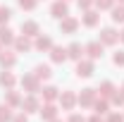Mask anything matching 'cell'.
I'll use <instances>...</instances> for the list:
<instances>
[{"mask_svg":"<svg viewBox=\"0 0 124 122\" xmlns=\"http://www.w3.org/2000/svg\"><path fill=\"white\" fill-rule=\"evenodd\" d=\"M50 15L55 17V19H64V17L69 15V10H67V2H64V0L53 2V7H50Z\"/></svg>","mask_w":124,"mask_h":122,"instance_id":"cell-1","label":"cell"},{"mask_svg":"<svg viewBox=\"0 0 124 122\" xmlns=\"http://www.w3.org/2000/svg\"><path fill=\"white\" fill-rule=\"evenodd\" d=\"M119 41V34L115 29H103L100 31V43L103 46H112V43H117Z\"/></svg>","mask_w":124,"mask_h":122,"instance_id":"cell-2","label":"cell"},{"mask_svg":"<svg viewBox=\"0 0 124 122\" xmlns=\"http://www.w3.org/2000/svg\"><path fill=\"white\" fill-rule=\"evenodd\" d=\"M60 29L64 31V34H74V31L79 29V19H74V17H64V19H60Z\"/></svg>","mask_w":124,"mask_h":122,"instance_id":"cell-3","label":"cell"},{"mask_svg":"<svg viewBox=\"0 0 124 122\" xmlns=\"http://www.w3.org/2000/svg\"><path fill=\"white\" fill-rule=\"evenodd\" d=\"M84 53H86V46H81V43H72L67 48V58H72V60H81Z\"/></svg>","mask_w":124,"mask_h":122,"instance_id":"cell-4","label":"cell"},{"mask_svg":"<svg viewBox=\"0 0 124 122\" xmlns=\"http://www.w3.org/2000/svg\"><path fill=\"white\" fill-rule=\"evenodd\" d=\"M91 74H93V62L91 60H79L77 77H91Z\"/></svg>","mask_w":124,"mask_h":122,"instance_id":"cell-5","label":"cell"},{"mask_svg":"<svg viewBox=\"0 0 124 122\" xmlns=\"http://www.w3.org/2000/svg\"><path fill=\"white\" fill-rule=\"evenodd\" d=\"M86 53L91 55L93 60H98V58H103V43H100V41H91V43L86 46Z\"/></svg>","mask_w":124,"mask_h":122,"instance_id":"cell-6","label":"cell"},{"mask_svg":"<svg viewBox=\"0 0 124 122\" xmlns=\"http://www.w3.org/2000/svg\"><path fill=\"white\" fill-rule=\"evenodd\" d=\"M15 62H17V55L15 53H10V50H0V65L5 67V70H10V67H15Z\"/></svg>","mask_w":124,"mask_h":122,"instance_id":"cell-7","label":"cell"},{"mask_svg":"<svg viewBox=\"0 0 124 122\" xmlns=\"http://www.w3.org/2000/svg\"><path fill=\"white\" fill-rule=\"evenodd\" d=\"M60 103H62V108H64V110H72V108H74V103H77V96H74L72 91H62Z\"/></svg>","mask_w":124,"mask_h":122,"instance_id":"cell-8","label":"cell"},{"mask_svg":"<svg viewBox=\"0 0 124 122\" xmlns=\"http://www.w3.org/2000/svg\"><path fill=\"white\" fill-rule=\"evenodd\" d=\"M81 105H93L95 103V89H84V93L77 98Z\"/></svg>","mask_w":124,"mask_h":122,"instance_id":"cell-9","label":"cell"},{"mask_svg":"<svg viewBox=\"0 0 124 122\" xmlns=\"http://www.w3.org/2000/svg\"><path fill=\"white\" fill-rule=\"evenodd\" d=\"M22 86H24L29 93L38 91V79H36V74H26L24 79H22Z\"/></svg>","mask_w":124,"mask_h":122,"instance_id":"cell-10","label":"cell"},{"mask_svg":"<svg viewBox=\"0 0 124 122\" xmlns=\"http://www.w3.org/2000/svg\"><path fill=\"white\" fill-rule=\"evenodd\" d=\"M50 58H53V62H64V60H67V48L53 46V48H50Z\"/></svg>","mask_w":124,"mask_h":122,"instance_id":"cell-11","label":"cell"},{"mask_svg":"<svg viewBox=\"0 0 124 122\" xmlns=\"http://www.w3.org/2000/svg\"><path fill=\"white\" fill-rule=\"evenodd\" d=\"M41 117H43V120H55V117H57V108L53 105V103H48V105H43L41 108Z\"/></svg>","mask_w":124,"mask_h":122,"instance_id":"cell-12","label":"cell"},{"mask_svg":"<svg viewBox=\"0 0 124 122\" xmlns=\"http://www.w3.org/2000/svg\"><path fill=\"white\" fill-rule=\"evenodd\" d=\"M33 74H36V79L41 81V79H50V77H53V72H50V67H48V65H36Z\"/></svg>","mask_w":124,"mask_h":122,"instance_id":"cell-13","label":"cell"},{"mask_svg":"<svg viewBox=\"0 0 124 122\" xmlns=\"http://www.w3.org/2000/svg\"><path fill=\"white\" fill-rule=\"evenodd\" d=\"M22 31H24V36H38V24L36 22H24L22 24Z\"/></svg>","mask_w":124,"mask_h":122,"instance_id":"cell-14","label":"cell"},{"mask_svg":"<svg viewBox=\"0 0 124 122\" xmlns=\"http://www.w3.org/2000/svg\"><path fill=\"white\" fill-rule=\"evenodd\" d=\"M15 46L19 53H24V50H31V41L29 36H19V38H15Z\"/></svg>","mask_w":124,"mask_h":122,"instance_id":"cell-15","label":"cell"},{"mask_svg":"<svg viewBox=\"0 0 124 122\" xmlns=\"http://www.w3.org/2000/svg\"><path fill=\"white\" fill-rule=\"evenodd\" d=\"M36 48H38V50H50V48H53V38H50V36H38V38H36Z\"/></svg>","mask_w":124,"mask_h":122,"instance_id":"cell-16","label":"cell"},{"mask_svg":"<svg viewBox=\"0 0 124 122\" xmlns=\"http://www.w3.org/2000/svg\"><path fill=\"white\" fill-rule=\"evenodd\" d=\"M22 108H24V113H36L38 110V101L33 96H29L26 101H22Z\"/></svg>","mask_w":124,"mask_h":122,"instance_id":"cell-17","label":"cell"},{"mask_svg":"<svg viewBox=\"0 0 124 122\" xmlns=\"http://www.w3.org/2000/svg\"><path fill=\"white\" fill-rule=\"evenodd\" d=\"M43 98H46L48 103H53L55 98H60V93H57L55 86H46V89H43Z\"/></svg>","mask_w":124,"mask_h":122,"instance_id":"cell-18","label":"cell"},{"mask_svg":"<svg viewBox=\"0 0 124 122\" xmlns=\"http://www.w3.org/2000/svg\"><path fill=\"white\" fill-rule=\"evenodd\" d=\"M0 43H5V46H7V43H15V36H12V31L5 29V26L0 29Z\"/></svg>","mask_w":124,"mask_h":122,"instance_id":"cell-19","label":"cell"},{"mask_svg":"<svg viewBox=\"0 0 124 122\" xmlns=\"http://www.w3.org/2000/svg\"><path fill=\"white\" fill-rule=\"evenodd\" d=\"M0 84L7 86V89H12V86H15V77H12V72H2V74H0Z\"/></svg>","mask_w":124,"mask_h":122,"instance_id":"cell-20","label":"cell"},{"mask_svg":"<svg viewBox=\"0 0 124 122\" xmlns=\"http://www.w3.org/2000/svg\"><path fill=\"white\" fill-rule=\"evenodd\" d=\"M98 19H100L98 12H91V10H88L86 17H84V24H86V26H95V24H98Z\"/></svg>","mask_w":124,"mask_h":122,"instance_id":"cell-21","label":"cell"},{"mask_svg":"<svg viewBox=\"0 0 124 122\" xmlns=\"http://www.w3.org/2000/svg\"><path fill=\"white\" fill-rule=\"evenodd\" d=\"M12 117V110H10V105L5 103V105H0V122H7Z\"/></svg>","mask_w":124,"mask_h":122,"instance_id":"cell-22","label":"cell"},{"mask_svg":"<svg viewBox=\"0 0 124 122\" xmlns=\"http://www.w3.org/2000/svg\"><path fill=\"white\" fill-rule=\"evenodd\" d=\"M5 103H7V105H17V103H19V93L10 89V91H7V98H5Z\"/></svg>","mask_w":124,"mask_h":122,"instance_id":"cell-23","label":"cell"},{"mask_svg":"<svg viewBox=\"0 0 124 122\" xmlns=\"http://www.w3.org/2000/svg\"><path fill=\"white\" fill-rule=\"evenodd\" d=\"M112 91H115V84L112 81H103L100 84V93L103 96H112Z\"/></svg>","mask_w":124,"mask_h":122,"instance_id":"cell-24","label":"cell"},{"mask_svg":"<svg viewBox=\"0 0 124 122\" xmlns=\"http://www.w3.org/2000/svg\"><path fill=\"white\" fill-rule=\"evenodd\" d=\"M112 19L115 22H124V5H119V7L112 10Z\"/></svg>","mask_w":124,"mask_h":122,"instance_id":"cell-25","label":"cell"},{"mask_svg":"<svg viewBox=\"0 0 124 122\" xmlns=\"http://www.w3.org/2000/svg\"><path fill=\"white\" fill-rule=\"evenodd\" d=\"M112 62H115L117 67H124V50H117L115 58H112Z\"/></svg>","mask_w":124,"mask_h":122,"instance_id":"cell-26","label":"cell"},{"mask_svg":"<svg viewBox=\"0 0 124 122\" xmlns=\"http://www.w3.org/2000/svg\"><path fill=\"white\" fill-rule=\"evenodd\" d=\"M10 15H12V12H10V7L0 5V24H2V22H7V19H10Z\"/></svg>","mask_w":124,"mask_h":122,"instance_id":"cell-27","label":"cell"},{"mask_svg":"<svg viewBox=\"0 0 124 122\" xmlns=\"http://www.w3.org/2000/svg\"><path fill=\"white\" fill-rule=\"evenodd\" d=\"M93 105H95V113H100V115L108 113V101H95Z\"/></svg>","mask_w":124,"mask_h":122,"instance_id":"cell-28","label":"cell"},{"mask_svg":"<svg viewBox=\"0 0 124 122\" xmlns=\"http://www.w3.org/2000/svg\"><path fill=\"white\" fill-rule=\"evenodd\" d=\"M112 103H115V105H124V91L112 93Z\"/></svg>","mask_w":124,"mask_h":122,"instance_id":"cell-29","label":"cell"},{"mask_svg":"<svg viewBox=\"0 0 124 122\" xmlns=\"http://www.w3.org/2000/svg\"><path fill=\"white\" fill-rule=\"evenodd\" d=\"M93 2H95L100 10H108V7H112V2H115V0H93Z\"/></svg>","mask_w":124,"mask_h":122,"instance_id":"cell-30","label":"cell"},{"mask_svg":"<svg viewBox=\"0 0 124 122\" xmlns=\"http://www.w3.org/2000/svg\"><path fill=\"white\" fill-rule=\"evenodd\" d=\"M19 5H22L24 10H33V7H36V0H19Z\"/></svg>","mask_w":124,"mask_h":122,"instance_id":"cell-31","label":"cell"},{"mask_svg":"<svg viewBox=\"0 0 124 122\" xmlns=\"http://www.w3.org/2000/svg\"><path fill=\"white\" fill-rule=\"evenodd\" d=\"M108 122H124V115H119V113H112L108 117Z\"/></svg>","mask_w":124,"mask_h":122,"instance_id":"cell-32","label":"cell"},{"mask_svg":"<svg viewBox=\"0 0 124 122\" xmlns=\"http://www.w3.org/2000/svg\"><path fill=\"white\" fill-rule=\"evenodd\" d=\"M91 2H93V0H79V7H84V10H88V7H91Z\"/></svg>","mask_w":124,"mask_h":122,"instance_id":"cell-33","label":"cell"},{"mask_svg":"<svg viewBox=\"0 0 124 122\" xmlns=\"http://www.w3.org/2000/svg\"><path fill=\"white\" fill-rule=\"evenodd\" d=\"M69 122H86V120H84V117H81V115H77V113H74V115H72V117H69Z\"/></svg>","mask_w":124,"mask_h":122,"instance_id":"cell-34","label":"cell"},{"mask_svg":"<svg viewBox=\"0 0 124 122\" xmlns=\"http://www.w3.org/2000/svg\"><path fill=\"white\" fill-rule=\"evenodd\" d=\"M88 122H103V117H100V113H95V115H93V117H91Z\"/></svg>","mask_w":124,"mask_h":122,"instance_id":"cell-35","label":"cell"},{"mask_svg":"<svg viewBox=\"0 0 124 122\" xmlns=\"http://www.w3.org/2000/svg\"><path fill=\"white\" fill-rule=\"evenodd\" d=\"M15 122H29V120H26V113H24V115H17Z\"/></svg>","mask_w":124,"mask_h":122,"instance_id":"cell-36","label":"cell"},{"mask_svg":"<svg viewBox=\"0 0 124 122\" xmlns=\"http://www.w3.org/2000/svg\"><path fill=\"white\" fill-rule=\"evenodd\" d=\"M119 38H122V41H124V31H122V34H119Z\"/></svg>","mask_w":124,"mask_h":122,"instance_id":"cell-37","label":"cell"},{"mask_svg":"<svg viewBox=\"0 0 124 122\" xmlns=\"http://www.w3.org/2000/svg\"><path fill=\"white\" fill-rule=\"evenodd\" d=\"M50 122H60V120H57V117H55V120H50Z\"/></svg>","mask_w":124,"mask_h":122,"instance_id":"cell-38","label":"cell"},{"mask_svg":"<svg viewBox=\"0 0 124 122\" xmlns=\"http://www.w3.org/2000/svg\"><path fill=\"white\" fill-rule=\"evenodd\" d=\"M119 2H122V5H124V0H119Z\"/></svg>","mask_w":124,"mask_h":122,"instance_id":"cell-39","label":"cell"}]
</instances>
